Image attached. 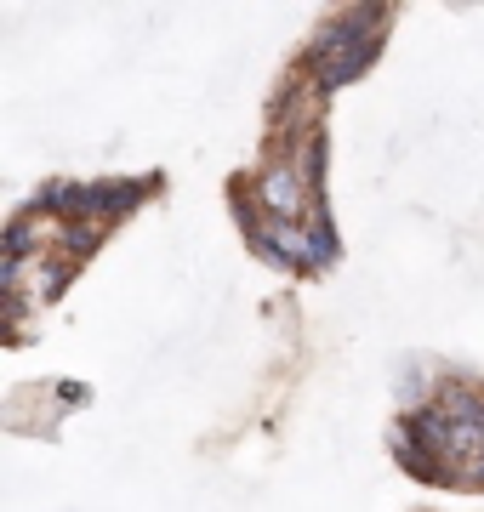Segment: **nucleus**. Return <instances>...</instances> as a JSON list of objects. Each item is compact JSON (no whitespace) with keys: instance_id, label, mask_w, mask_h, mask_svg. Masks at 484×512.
Masks as SVG:
<instances>
[{"instance_id":"nucleus-1","label":"nucleus","mask_w":484,"mask_h":512,"mask_svg":"<svg viewBox=\"0 0 484 512\" xmlns=\"http://www.w3.org/2000/svg\"><path fill=\"white\" fill-rule=\"evenodd\" d=\"M388 6H348V12H336V18L319 23V35L308 40V57L302 63H319V69H331L336 57L359 52V46H371L376 35H388Z\"/></svg>"},{"instance_id":"nucleus-2","label":"nucleus","mask_w":484,"mask_h":512,"mask_svg":"<svg viewBox=\"0 0 484 512\" xmlns=\"http://www.w3.org/2000/svg\"><path fill=\"white\" fill-rule=\"evenodd\" d=\"M257 200L274 222H302V205H308V183H302L297 160H268L257 171Z\"/></svg>"},{"instance_id":"nucleus-3","label":"nucleus","mask_w":484,"mask_h":512,"mask_svg":"<svg viewBox=\"0 0 484 512\" xmlns=\"http://www.w3.org/2000/svg\"><path fill=\"white\" fill-rule=\"evenodd\" d=\"M450 427H456V421H450L439 404H416V410L399 421V433H393V439L410 444V450H422V456H445L450 461Z\"/></svg>"},{"instance_id":"nucleus-4","label":"nucleus","mask_w":484,"mask_h":512,"mask_svg":"<svg viewBox=\"0 0 484 512\" xmlns=\"http://www.w3.org/2000/svg\"><path fill=\"white\" fill-rule=\"evenodd\" d=\"M154 188H160V177H103V183H92V200H97V222H126L137 205L149 200Z\"/></svg>"},{"instance_id":"nucleus-5","label":"nucleus","mask_w":484,"mask_h":512,"mask_svg":"<svg viewBox=\"0 0 484 512\" xmlns=\"http://www.w3.org/2000/svg\"><path fill=\"white\" fill-rule=\"evenodd\" d=\"M388 46V35H376L371 46H359V52H348V57H336L331 69H319V92H342V86H354L359 74L376 63V52Z\"/></svg>"},{"instance_id":"nucleus-6","label":"nucleus","mask_w":484,"mask_h":512,"mask_svg":"<svg viewBox=\"0 0 484 512\" xmlns=\"http://www.w3.org/2000/svg\"><path fill=\"white\" fill-rule=\"evenodd\" d=\"M393 461H399V467H405L416 484L450 490V461H445V456H422V450H410V444H393Z\"/></svg>"},{"instance_id":"nucleus-7","label":"nucleus","mask_w":484,"mask_h":512,"mask_svg":"<svg viewBox=\"0 0 484 512\" xmlns=\"http://www.w3.org/2000/svg\"><path fill=\"white\" fill-rule=\"evenodd\" d=\"M297 171H302V183H308V194H319V200H325V131H302Z\"/></svg>"},{"instance_id":"nucleus-8","label":"nucleus","mask_w":484,"mask_h":512,"mask_svg":"<svg viewBox=\"0 0 484 512\" xmlns=\"http://www.w3.org/2000/svg\"><path fill=\"white\" fill-rule=\"evenodd\" d=\"M97 245H103V228H97V222H69V228H63V251H69V262L97 256Z\"/></svg>"},{"instance_id":"nucleus-9","label":"nucleus","mask_w":484,"mask_h":512,"mask_svg":"<svg viewBox=\"0 0 484 512\" xmlns=\"http://www.w3.org/2000/svg\"><path fill=\"white\" fill-rule=\"evenodd\" d=\"M35 245H40V234H35V217H29V211L6 222V262H23Z\"/></svg>"},{"instance_id":"nucleus-10","label":"nucleus","mask_w":484,"mask_h":512,"mask_svg":"<svg viewBox=\"0 0 484 512\" xmlns=\"http://www.w3.org/2000/svg\"><path fill=\"white\" fill-rule=\"evenodd\" d=\"M308 239H314V262H319V268H325V262H336V228H331V217H325V211L308 222Z\"/></svg>"},{"instance_id":"nucleus-11","label":"nucleus","mask_w":484,"mask_h":512,"mask_svg":"<svg viewBox=\"0 0 484 512\" xmlns=\"http://www.w3.org/2000/svg\"><path fill=\"white\" fill-rule=\"evenodd\" d=\"M75 268H80V262H57V268H46V274H40V302H57V296L69 291Z\"/></svg>"},{"instance_id":"nucleus-12","label":"nucleus","mask_w":484,"mask_h":512,"mask_svg":"<svg viewBox=\"0 0 484 512\" xmlns=\"http://www.w3.org/2000/svg\"><path fill=\"white\" fill-rule=\"evenodd\" d=\"M467 490H484V456L467 461Z\"/></svg>"}]
</instances>
